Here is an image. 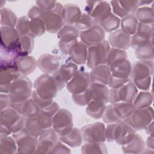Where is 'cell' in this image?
I'll use <instances>...</instances> for the list:
<instances>
[{
	"mask_svg": "<svg viewBox=\"0 0 154 154\" xmlns=\"http://www.w3.org/2000/svg\"><path fill=\"white\" fill-rule=\"evenodd\" d=\"M82 153H105L106 146L103 142H85L81 146Z\"/></svg>",
	"mask_w": 154,
	"mask_h": 154,
	"instance_id": "obj_44",
	"label": "cell"
},
{
	"mask_svg": "<svg viewBox=\"0 0 154 154\" xmlns=\"http://www.w3.org/2000/svg\"><path fill=\"white\" fill-rule=\"evenodd\" d=\"M17 19L15 13L11 9L7 7L1 8V26L14 28Z\"/></svg>",
	"mask_w": 154,
	"mask_h": 154,
	"instance_id": "obj_39",
	"label": "cell"
},
{
	"mask_svg": "<svg viewBox=\"0 0 154 154\" xmlns=\"http://www.w3.org/2000/svg\"><path fill=\"white\" fill-rule=\"evenodd\" d=\"M34 91L42 99L53 100L57 93L64 87L50 74L44 73L34 81Z\"/></svg>",
	"mask_w": 154,
	"mask_h": 154,
	"instance_id": "obj_3",
	"label": "cell"
},
{
	"mask_svg": "<svg viewBox=\"0 0 154 154\" xmlns=\"http://www.w3.org/2000/svg\"><path fill=\"white\" fill-rule=\"evenodd\" d=\"M135 55L140 60H153V43H149L135 49Z\"/></svg>",
	"mask_w": 154,
	"mask_h": 154,
	"instance_id": "obj_43",
	"label": "cell"
},
{
	"mask_svg": "<svg viewBox=\"0 0 154 154\" xmlns=\"http://www.w3.org/2000/svg\"><path fill=\"white\" fill-rule=\"evenodd\" d=\"M129 81H130L129 79H119L111 78V81L108 84V85L111 88H117L123 85Z\"/></svg>",
	"mask_w": 154,
	"mask_h": 154,
	"instance_id": "obj_54",
	"label": "cell"
},
{
	"mask_svg": "<svg viewBox=\"0 0 154 154\" xmlns=\"http://www.w3.org/2000/svg\"><path fill=\"white\" fill-rule=\"evenodd\" d=\"M82 13L79 7L73 4L63 5L61 16L65 25H73L81 17Z\"/></svg>",
	"mask_w": 154,
	"mask_h": 154,
	"instance_id": "obj_26",
	"label": "cell"
},
{
	"mask_svg": "<svg viewBox=\"0 0 154 154\" xmlns=\"http://www.w3.org/2000/svg\"><path fill=\"white\" fill-rule=\"evenodd\" d=\"M124 58H127V54L125 51L111 48L108 54L106 65L109 67L114 63Z\"/></svg>",
	"mask_w": 154,
	"mask_h": 154,
	"instance_id": "obj_47",
	"label": "cell"
},
{
	"mask_svg": "<svg viewBox=\"0 0 154 154\" xmlns=\"http://www.w3.org/2000/svg\"><path fill=\"white\" fill-rule=\"evenodd\" d=\"M13 137L17 145V153H34L37 146V138L32 135L25 128L19 132L13 134Z\"/></svg>",
	"mask_w": 154,
	"mask_h": 154,
	"instance_id": "obj_8",
	"label": "cell"
},
{
	"mask_svg": "<svg viewBox=\"0 0 154 154\" xmlns=\"http://www.w3.org/2000/svg\"><path fill=\"white\" fill-rule=\"evenodd\" d=\"M105 35V32L99 24H95L90 28L79 32L81 41L88 47L103 41Z\"/></svg>",
	"mask_w": 154,
	"mask_h": 154,
	"instance_id": "obj_16",
	"label": "cell"
},
{
	"mask_svg": "<svg viewBox=\"0 0 154 154\" xmlns=\"http://www.w3.org/2000/svg\"><path fill=\"white\" fill-rule=\"evenodd\" d=\"M17 145L13 137L5 136L1 137L0 153H13L16 152Z\"/></svg>",
	"mask_w": 154,
	"mask_h": 154,
	"instance_id": "obj_45",
	"label": "cell"
},
{
	"mask_svg": "<svg viewBox=\"0 0 154 154\" xmlns=\"http://www.w3.org/2000/svg\"><path fill=\"white\" fill-rule=\"evenodd\" d=\"M85 142H105V126L103 123L97 122L87 125L81 129Z\"/></svg>",
	"mask_w": 154,
	"mask_h": 154,
	"instance_id": "obj_12",
	"label": "cell"
},
{
	"mask_svg": "<svg viewBox=\"0 0 154 154\" xmlns=\"http://www.w3.org/2000/svg\"><path fill=\"white\" fill-rule=\"evenodd\" d=\"M110 48L108 42L105 40L99 43L88 46L86 62L88 67L92 69L95 67L106 64Z\"/></svg>",
	"mask_w": 154,
	"mask_h": 154,
	"instance_id": "obj_5",
	"label": "cell"
},
{
	"mask_svg": "<svg viewBox=\"0 0 154 154\" xmlns=\"http://www.w3.org/2000/svg\"><path fill=\"white\" fill-rule=\"evenodd\" d=\"M72 99L76 104L79 106H87L91 100V98L87 90L82 93L72 94Z\"/></svg>",
	"mask_w": 154,
	"mask_h": 154,
	"instance_id": "obj_50",
	"label": "cell"
},
{
	"mask_svg": "<svg viewBox=\"0 0 154 154\" xmlns=\"http://www.w3.org/2000/svg\"><path fill=\"white\" fill-rule=\"evenodd\" d=\"M124 153H142L145 149V143L143 138L137 134L128 143L122 146Z\"/></svg>",
	"mask_w": 154,
	"mask_h": 154,
	"instance_id": "obj_33",
	"label": "cell"
},
{
	"mask_svg": "<svg viewBox=\"0 0 154 154\" xmlns=\"http://www.w3.org/2000/svg\"><path fill=\"white\" fill-rule=\"evenodd\" d=\"M125 121L129 123L136 131L144 129L153 122V109L150 106L135 109Z\"/></svg>",
	"mask_w": 154,
	"mask_h": 154,
	"instance_id": "obj_10",
	"label": "cell"
},
{
	"mask_svg": "<svg viewBox=\"0 0 154 154\" xmlns=\"http://www.w3.org/2000/svg\"><path fill=\"white\" fill-rule=\"evenodd\" d=\"M52 128L59 137L69 132L73 128V116L71 112L66 109H59L52 117Z\"/></svg>",
	"mask_w": 154,
	"mask_h": 154,
	"instance_id": "obj_7",
	"label": "cell"
},
{
	"mask_svg": "<svg viewBox=\"0 0 154 154\" xmlns=\"http://www.w3.org/2000/svg\"><path fill=\"white\" fill-rule=\"evenodd\" d=\"M59 140L63 143L72 147H75L81 145L83 138L81 130L76 128H73V129L66 135L59 137Z\"/></svg>",
	"mask_w": 154,
	"mask_h": 154,
	"instance_id": "obj_31",
	"label": "cell"
},
{
	"mask_svg": "<svg viewBox=\"0 0 154 154\" xmlns=\"http://www.w3.org/2000/svg\"><path fill=\"white\" fill-rule=\"evenodd\" d=\"M137 94V88L130 80L119 87L111 88L109 90V101L111 103H132Z\"/></svg>",
	"mask_w": 154,
	"mask_h": 154,
	"instance_id": "obj_6",
	"label": "cell"
},
{
	"mask_svg": "<svg viewBox=\"0 0 154 154\" xmlns=\"http://www.w3.org/2000/svg\"><path fill=\"white\" fill-rule=\"evenodd\" d=\"M88 46L81 41L76 42L70 47L69 52L70 61L76 65L86 63Z\"/></svg>",
	"mask_w": 154,
	"mask_h": 154,
	"instance_id": "obj_21",
	"label": "cell"
},
{
	"mask_svg": "<svg viewBox=\"0 0 154 154\" xmlns=\"http://www.w3.org/2000/svg\"><path fill=\"white\" fill-rule=\"evenodd\" d=\"M46 31L44 20L42 17L29 19V36L35 38L43 35Z\"/></svg>",
	"mask_w": 154,
	"mask_h": 154,
	"instance_id": "obj_36",
	"label": "cell"
},
{
	"mask_svg": "<svg viewBox=\"0 0 154 154\" xmlns=\"http://www.w3.org/2000/svg\"><path fill=\"white\" fill-rule=\"evenodd\" d=\"M85 11L96 24H99L112 13L111 5L107 1H87Z\"/></svg>",
	"mask_w": 154,
	"mask_h": 154,
	"instance_id": "obj_9",
	"label": "cell"
},
{
	"mask_svg": "<svg viewBox=\"0 0 154 154\" xmlns=\"http://www.w3.org/2000/svg\"><path fill=\"white\" fill-rule=\"evenodd\" d=\"M37 66L45 73L52 74L60 66V61L55 55L45 54L40 57L37 61Z\"/></svg>",
	"mask_w": 154,
	"mask_h": 154,
	"instance_id": "obj_22",
	"label": "cell"
},
{
	"mask_svg": "<svg viewBox=\"0 0 154 154\" xmlns=\"http://www.w3.org/2000/svg\"><path fill=\"white\" fill-rule=\"evenodd\" d=\"M149 43H153V33L137 31L131 36V46L134 49Z\"/></svg>",
	"mask_w": 154,
	"mask_h": 154,
	"instance_id": "obj_38",
	"label": "cell"
},
{
	"mask_svg": "<svg viewBox=\"0 0 154 154\" xmlns=\"http://www.w3.org/2000/svg\"><path fill=\"white\" fill-rule=\"evenodd\" d=\"M91 84L89 73L81 68L66 84V87L72 94H77L85 91Z\"/></svg>",
	"mask_w": 154,
	"mask_h": 154,
	"instance_id": "obj_11",
	"label": "cell"
},
{
	"mask_svg": "<svg viewBox=\"0 0 154 154\" xmlns=\"http://www.w3.org/2000/svg\"><path fill=\"white\" fill-rule=\"evenodd\" d=\"M34 45V38L28 35L20 36L17 48L19 56H25L32 51Z\"/></svg>",
	"mask_w": 154,
	"mask_h": 154,
	"instance_id": "obj_37",
	"label": "cell"
},
{
	"mask_svg": "<svg viewBox=\"0 0 154 154\" xmlns=\"http://www.w3.org/2000/svg\"><path fill=\"white\" fill-rule=\"evenodd\" d=\"M135 16L138 21L143 23H153V12L152 8L147 6H142L137 8Z\"/></svg>",
	"mask_w": 154,
	"mask_h": 154,
	"instance_id": "obj_41",
	"label": "cell"
},
{
	"mask_svg": "<svg viewBox=\"0 0 154 154\" xmlns=\"http://www.w3.org/2000/svg\"><path fill=\"white\" fill-rule=\"evenodd\" d=\"M59 140V135L52 128L45 130L37 138V143L34 153H51L54 144Z\"/></svg>",
	"mask_w": 154,
	"mask_h": 154,
	"instance_id": "obj_14",
	"label": "cell"
},
{
	"mask_svg": "<svg viewBox=\"0 0 154 154\" xmlns=\"http://www.w3.org/2000/svg\"><path fill=\"white\" fill-rule=\"evenodd\" d=\"M105 32H112L120 26V19L116 15L111 13L105 20L99 24Z\"/></svg>",
	"mask_w": 154,
	"mask_h": 154,
	"instance_id": "obj_42",
	"label": "cell"
},
{
	"mask_svg": "<svg viewBox=\"0 0 154 154\" xmlns=\"http://www.w3.org/2000/svg\"><path fill=\"white\" fill-rule=\"evenodd\" d=\"M108 42L111 48L125 51L131 46V35L118 29L109 34Z\"/></svg>",
	"mask_w": 154,
	"mask_h": 154,
	"instance_id": "obj_20",
	"label": "cell"
},
{
	"mask_svg": "<svg viewBox=\"0 0 154 154\" xmlns=\"http://www.w3.org/2000/svg\"><path fill=\"white\" fill-rule=\"evenodd\" d=\"M135 132L136 130L125 120L117 123L114 132V141L118 144L123 146L134 138Z\"/></svg>",
	"mask_w": 154,
	"mask_h": 154,
	"instance_id": "obj_15",
	"label": "cell"
},
{
	"mask_svg": "<svg viewBox=\"0 0 154 154\" xmlns=\"http://www.w3.org/2000/svg\"><path fill=\"white\" fill-rule=\"evenodd\" d=\"M22 75L18 70L16 64L1 66L0 70V91L2 93H9L11 84Z\"/></svg>",
	"mask_w": 154,
	"mask_h": 154,
	"instance_id": "obj_13",
	"label": "cell"
},
{
	"mask_svg": "<svg viewBox=\"0 0 154 154\" xmlns=\"http://www.w3.org/2000/svg\"><path fill=\"white\" fill-rule=\"evenodd\" d=\"M43 19L46 31L50 33L58 32L65 25L61 14L57 12L45 13Z\"/></svg>",
	"mask_w": 154,
	"mask_h": 154,
	"instance_id": "obj_25",
	"label": "cell"
},
{
	"mask_svg": "<svg viewBox=\"0 0 154 154\" xmlns=\"http://www.w3.org/2000/svg\"><path fill=\"white\" fill-rule=\"evenodd\" d=\"M16 65L21 75L26 76L34 71L37 63L32 56H19L16 60Z\"/></svg>",
	"mask_w": 154,
	"mask_h": 154,
	"instance_id": "obj_28",
	"label": "cell"
},
{
	"mask_svg": "<svg viewBox=\"0 0 154 154\" xmlns=\"http://www.w3.org/2000/svg\"><path fill=\"white\" fill-rule=\"evenodd\" d=\"M110 5L113 14L121 18L135 14L138 8V1H111Z\"/></svg>",
	"mask_w": 154,
	"mask_h": 154,
	"instance_id": "obj_18",
	"label": "cell"
},
{
	"mask_svg": "<svg viewBox=\"0 0 154 154\" xmlns=\"http://www.w3.org/2000/svg\"><path fill=\"white\" fill-rule=\"evenodd\" d=\"M0 126L7 128L11 134H13L25 128V118L10 106L1 110Z\"/></svg>",
	"mask_w": 154,
	"mask_h": 154,
	"instance_id": "obj_4",
	"label": "cell"
},
{
	"mask_svg": "<svg viewBox=\"0 0 154 154\" xmlns=\"http://www.w3.org/2000/svg\"><path fill=\"white\" fill-rule=\"evenodd\" d=\"M32 83L26 76L22 75L10 85L9 96L10 106L20 113L22 103L30 98L32 93Z\"/></svg>",
	"mask_w": 154,
	"mask_h": 154,
	"instance_id": "obj_1",
	"label": "cell"
},
{
	"mask_svg": "<svg viewBox=\"0 0 154 154\" xmlns=\"http://www.w3.org/2000/svg\"><path fill=\"white\" fill-rule=\"evenodd\" d=\"M51 153H70V149L66 147L62 141L60 140L58 141L53 146Z\"/></svg>",
	"mask_w": 154,
	"mask_h": 154,
	"instance_id": "obj_52",
	"label": "cell"
},
{
	"mask_svg": "<svg viewBox=\"0 0 154 154\" xmlns=\"http://www.w3.org/2000/svg\"><path fill=\"white\" fill-rule=\"evenodd\" d=\"M153 100L152 94L147 91H142L138 93L132 104L135 109L144 108L150 106Z\"/></svg>",
	"mask_w": 154,
	"mask_h": 154,
	"instance_id": "obj_40",
	"label": "cell"
},
{
	"mask_svg": "<svg viewBox=\"0 0 154 154\" xmlns=\"http://www.w3.org/2000/svg\"><path fill=\"white\" fill-rule=\"evenodd\" d=\"M91 83H97L107 85L112 78L110 69L106 65L94 67L89 73Z\"/></svg>",
	"mask_w": 154,
	"mask_h": 154,
	"instance_id": "obj_24",
	"label": "cell"
},
{
	"mask_svg": "<svg viewBox=\"0 0 154 154\" xmlns=\"http://www.w3.org/2000/svg\"><path fill=\"white\" fill-rule=\"evenodd\" d=\"M16 29L20 34L22 35H28L29 32V18L27 16H23L17 19Z\"/></svg>",
	"mask_w": 154,
	"mask_h": 154,
	"instance_id": "obj_49",
	"label": "cell"
},
{
	"mask_svg": "<svg viewBox=\"0 0 154 154\" xmlns=\"http://www.w3.org/2000/svg\"><path fill=\"white\" fill-rule=\"evenodd\" d=\"M109 68L111 70L112 78L129 79L132 66L131 62L127 58L122 59L114 63Z\"/></svg>",
	"mask_w": 154,
	"mask_h": 154,
	"instance_id": "obj_23",
	"label": "cell"
},
{
	"mask_svg": "<svg viewBox=\"0 0 154 154\" xmlns=\"http://www.w3.org/2000/svg\"><path fill=\"white\" fill-rule=\"evenodd\" d=\"M78 70V66L76 64L69 61L61 65L52 75L61 85L64 87L74 76Z\"/></svg>",
	"mask_w": 154,
	"mask_h": 154,
	"instance_id": "obj_19",
	"label": "cell"
},
{
	"mask_svg": "<svg viewBox=\"0 0 154 154\" xmlns=\"http://www.w3.org/2000/svg\"><path fill=\"white\" fill-rule=\"evenodd\" d=\"M20 37V35L15 28L1 26V46L17 51V48Z\"/></svg>",
	"mask_w": 154,
	"mask_h": 154,
	"instance_id": "obj_17",
	"label": "cell"
},
{
	"mask_svg": "<svg viewBox=\"0 0 154 154\" xmlns=\"http://www.w3.org/2000/svg\"><path fill=\"white\" fill-rule=\"evenodd\" d=\"M146 144L148 148L150 147L151 149H153V134L149 135V137L147 139Z\"/></svg>",
	"mask_w": 154,
	"mask_h": 154,
	"instance_id": "obj_55",
	"label": "cell"
},
{
	"mask_svg": "<svg viewBox=\"0 0 154 154\" xmlns=\"http://www.w3.org/2000/svg\"><path fill=\"white\" fill-rule=\"evenodd\" d=\"M10 105H11V100H10V97L9 94L1 93V96H0L1 110L10 107Z\"/></svg>",
	"mask_w": 154,
	"mask_h": 154,
	"instance_id": "obj_53",
	"label": "cell"
},
{
	"mask_svg": "<svg viewBox=\"0 0 154 154\" xmlns=\"http://www.w3.org/2000/svg\"><path fill=\"white\" fill-rule=\"evenodd\" d=\"M45 13V12H44L42 9H40L38 6L34 5L28 11L27 16L29 19L35 18V17L43 18Z\"/></svg>",
	"mask_w": 154,
	"mask_h": 154,
	"instance_id": "obj_51",
	"label": "cell"
},
{
	"mask_svg": "<svg viewBox=\"0 0 154 154\" xmlns=\"http://www.w3.org/2000/svg\"><path fill=\"white\" fill-rule=\"evenodd\" d=\"M91 100L102 101L106 103L109 102V90L106 85L97 83H91L87 89Z\"/></svg>",
	"mask_w": 154,
	"mask_h": 154,
	"instance_id": "obj_27",
	"label": "cell"
},
{
	"mask_svg": "<svg viewBox=\"0 0 154 154\" xmlns=\"http://www.w3.org/2000/svg\"><path fill=\"white\" fill-rule=\"evenodd\" d=\"M111 104L114 115L119 122L128 119L135 109L132 103L118 102Z\"/></svg>",
	"mask_w": 154,
	"mask_h": 154,
	"instance_id": "obj_29",
	"label": "cell"
},
{
	"mask_svg": "<svg viewBox=\"0 0 154 154\" xmlns=\"http://www.w3.org/2000/svg\"><path fill=\"white\" fill-rule=\"evenodd\" d=\"M25 128L37 138L44 131L38 124L35 117L25 119Z\"/></svg>",
	"mask_w": 154,
	"mask_h": 154,
	"instance_id": "obj_48",
	"label": "cell"
},
{
	"mask_svg": "<svg viewBox=\"0 0 154 154\" xmlns=\"http://www.w3.org/2000/svg\"><path fill=\"white\" fill-rule=\"evenodd\" d=\"M95 24H96L95 21L90 15L87 13H82L73 25L79 32H81L90 28Z\"/></svg>",
	"mask_w": 154,
	"mask_h": 154,
	"instance_id": "obj_46",
	"label": "cell"
},
{
	"mask_svg": "<svg viewBox=\"0 0 154 154\" xmlns=\"http://www.w3.org/2000/svg\"><path fill=\"white\" fill-rule=\"evenodd\" d=\"M138 23V21L134 14L127 15L120 20L121 29L131 35L136 32Z\"/></svg>",
	"mask_w": 154,
	"mask_h": 154,
	"instance_id": "obj_35",
	"label": "cell"
},
{
	"mask_svg": "<svg viewBox=\"0 0 154 154\" xmlns=\"http://www.w3.org/2000/svg\"><path fill=\"white\" fill-rule=\"evenodd\" d=\"M144 129H146V132L149 134V135H150V134H153V122H152Z\"/></svg>",
	"mask_w": 154,
	"mask_h": 154,
	"instance_id": "obj_56",
	"label": "cell"
},
{
	"mask_svg": "<svg viewBox=\"0 0 154 154\" xmlns=\"http://www.w3.org/2000/svg\"><path fill=\"white\" fill-rule=\"evenodd\" d=\"M41 108L34 102L31 97L25 100L22 105L20 114L25 118L36 117L40 112Z\"/></svg>",
	"mask_w": 154,
	"mask_h": 154,
	"instance_id": "obj_34",
	"label": "cell"
},
{
	"mask_svg": "<svg viewBox=\"0 0 154 154\" xmlns=\"http://www.w3.org/2000/svg\"><path fill=\"white\" fill-rule=\"evenodd\" d=\"M79 32L74 25H64L58 32L57 37L60 42L70 43L77 40V38L79 37Z\"/></svg>",
	"mask_w": 154,
	"mask_h": 154,
	"instance_id": "obj_30",
	"label": "cell"
},
{
	"mask_svg": "<svg viewBox=\"0 0 154 154\" xmlns=\"http://www.w3.org/2000/svg\"><path fill=\"white\" fill-rule=\"evenodd\" d=\"M153 72V60L136 61L132 66L130 80L137 88L147 91L150 88Z\"/></svg>",
	"mask_w": 154,
	"mask_h": 154,
	"instance_id": "obj_2",
	"label": "cell"
},
{
	"mask_svg": "<svg viewBox=\"0 0 154 154\" xmlns=\"http://www.w3.org/2000/svg\"><path fill=\"white\" fill-rule=\"evenodd\" d=\"M106 103L97 100H91L87 105L86 113L94 119L102 118Z\"/></svg>",
	"mask_w": 154,
	"mask_h": 154,
	"instance_id": "obj_32",
	"label": "cell"
}]
</instances>
